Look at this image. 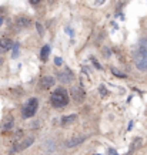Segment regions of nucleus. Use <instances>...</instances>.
I'll use <instances>...</instances> for the list:
<instances>
[{
    "instance_id": "1",
    "label": "nucleus",
    "mask_w": 147,
    "mask_h": 155,
    "mask_svg": "<svg viewBox=\"0 0 147 155\" xmlns=\"http://www.w3.org/2000/svg\"><path fill=\"white\" fill-rule=\"evenodd\" d=\"M52 104L56 108H61L66 107L69 104V94L64 88H57L53 94H52Z\"/></svg>"
},
{
    "instance_id": "2",
    "label": "nucleus",
    "mask_w": 147,
    "mask_h": 155,
    "mask_svg": "<svg viewBox=\"0 0 147 155\" xmlns=\"http://www.w3.org/2000/svg\"><path fill=\"white\" fill-rule=\"evenodd\" d=\"M134 64L141 71L147 70V51L141 46L134 51Z\"/></svg>"
},
{
    "instance_id": "3",
    "label": "nucleus",
    "mask_w": 147,
    "mask_h": 155,
    "mask_svg": "<svg viewBox=\"0 0 147 155\" xmlns=\"http://www.w3.org/2000/svg\"><path fill=\"white\" fill-rule=\"evenodd\" d=\"M37 105H39L37 100H36V98H30V100L26 102V105L23 107V110H22L23 118H30V117H33L34 114H36V111H37Z\"/></svg>"
},
{
    "instance_id": "4",
    "label": "nucleus",
    "mask_w": 147,
    "mask_h": 155,
    "mask_svg": "<svg viewBox=\"0 0 147 155\" xmlns=\"http://www.w3.org/2000/svg\"><path fill=\"white\" fill-rule=\"evenodd\" d=\"M70 94H71V97H73V100L76 101V102H83L84 98H86V93H84V90L81 88V87H71L70 90Z\"/></svg>"
},
{
    "instance_id": "5",
    "label": "nucleus",
    "mask_w": 147,
    "mask_h": 155,
    "mask_svg": "<svg viewBox=\"0 0 147 155\" xmlns=\"http://www.w3.org/2000/svg\"><path fill=\"white\" fill-rule=\"evenodd\" d=\"M33 142H34V138H32V137H29V138H24V140H22V142H20V144L17 142V144L13 147V149H11L10 152L13 154V152H17V151H23V149L29 148V147L33 144Z\"/></svg>"
},
{
    "instance_id": "6",
    "label": "nucleus",
    "mask_w": 147,
    "mask_h": 155,
    "mask_svg": "<svg viewBox=\"0 0 147 155\" xmlns=\"http://www.w3.org/2000/svg\"><path fill=\"white\" fill-rule=\"evenodd\" d=\"M59 80H60V83H71L74 80V74L69 68H66L64 71L59 73Z\"/></svg>"
},
{
    "instance_id": "7",
    "label": "nucleus",
    "mask_w": 147,
    "mask_h": 155,
    "mask_svg": "<svg viewBox=\"0 0 147 155\" xmlns=\"http://www.w3.org/2000/svg\"><path fill=\"white\" fill-rule=\"evenodd\" d=\"M11 47H13V43L10 39H0V54L7 53Z\"/></svg>"
},
{
    "instance_id": "8",
    "label": "nucleus",
    "mask_w": 147,
    "mask_h": 155,
    "mask_svg": "<svg viewBox=\"0 0 147 155\" xmlns=\"http://www.w3.org/2000/svg\"><path fill=\"white\" fill-rule=\"evenodd\" d=\"M14 23H16L17 27L24 29V27H29V26H30V19H29V17H24V16H19V17L14 19Z\"/></svg>"
},
{
    "instance_id": "9",
    "label": "nucleus",
    "mask_w": 147,
    "mask_h": 155,
    "mask_svg": "<svg viewBox=\"0 0 147 155\" xmlns=\"http://www.w3.org/2000/svg\"><path fill=\"white\" fill-rule=\"evenodd\" d=\"M53 84H54V78L50 77V76L42 77V80H40V87H42V88H45V90L53 87Z\"/></svg>"
},
{
    "instance_id": "10",
    "label": "nucleus",
    "mask_w": 147,
    "mask_h": 155,
    "mask_svg": "<svg viewBox=\"0 0 147 155\" xmlns=\"http://www.w3.org/2000/svg\"><path fill=\"white\" fill-rule=\"evenodd\" d=\"M84 140H86V137H84V135H81V137H73V138L67 140L64 145H66V147H69V148H70V147H76V145L81 144Z\"/></svg>"
},
{
    "instance_id": "11",
    "label": "nucleus",
    "mask_w": 147,
    "mask_h": 155,
    "mask_svg": "<svg viewBox=\"0 0 147 155\" xmlns=\"http://www.w3.org/2000/svg\"><path fill=\"white\" fill-rule=\"evenodd\" d=\"M13 125H14V118H13L11 115H7V117L4 118V121H3L1 128H3V131L6 133V131H10L11 128H13Z\"/></svg>"
},
{
    "instance_id": "12",
    "label": "nucleus",
    "mask_w": 147,
    "mask_h": 155,
    "mask_svg": "<svg viewBox=\"0 0 147 155\" xmlns=\"http://www.w3.org/2000/svg\"><path fill=\"white\" fill-rule=\"evenodd\" d=\"M77 120V115L76 114H71V115H67V117H63L61 118V125L64 127V125H69V124H71V122H74Z\"/></svg>"
},
{
    "instance_id": "13",
    "label": "nucleus",
    "mask_w": 147,
    "mask_h": 155,
    "mask_svg": "<svg viewBox=\"0 0 147 155\" xmlns=\"http://www.w3.org/2000/svg\"><path fill=\"white\" fill-rule=\"evenodd\" d=\"M49 54H50V47H49V46H43V47H42V51H40V58H42V61H47Z\"/></svg>"
},
{
    "instance_id": "14",
    "label": "nucleus",
    "mask_w": 147,
    "mask_h": 155,
    "mask_svg": "<svg viewBox=\"0 0 147 155\" xmlns=\"http://www.w3.org/2000/svg\"><path fill=\"white\" fill-rule=\"evenodd\" d=\"M140 144H141V138H136V141H134V144H131V147H130V151L133 152V151L136 149L137 147H140Z\"/></svg>"
},
{
    "instance_id": "15",
    "label": "nucleus",
    "mask_w": 147,
    "mask_h": 155,
    "mask_svg": "<svg viewBox=\"0 0 147 155\" xmlns=\"http://www.w3.org/2000/svg\"><path fill=\"white\" fill-rule=\"evenodd\" d=\"M36 27H37V32H39V34H43L45 33V29H43V26H42V23H36Z\"/></svg>"
},
{
    "instance_id": "16",
    "label": "nucleus",
    "mask_w": 147,
    "mask_h": 155,
    "mask_svg": "<svg viewBox=\"0 0 147 155\" xmlns=\"http://www.w3.org/2000/svg\"><path fill=\"white\" fill-rule=\"evenodd\" d=\"M100 93H102V95H107V90L104 88V87H100Z\"/></svg>"
},
{
    "instance_id": "17",
    "label": "nucleus",
    "mask_w": 147,
    "mask_h": 155,
    "mask_svg": "<svg viewBox=\"0 0 147 155\" xmlns=\"http://www.w3.org/2000/svg\"><path fill=\"white\" fill-rule=\"evenodd\" d=\"M54 63H56V66H60V64H61V58H60V57H56V58H54Z\"/></svg>"
},
{
    "instance_id": "18",
    "label": "nucleus",
    "mask_w": 147,
    "mask_h": 155,
    "mask_svg": "<svg viewBox=\"0 0 147 155\" xmlns=\"http://www.w3.org/2000/svg\"><path fill=\"white\" fill-rule=\"evenodd\" d=\"M13 48H14V53H13V57H16V55H17V48H19V44H14V47H13Z\"/></svg>"
},
{
    "instance_id": "19",
    "label": "nucleus",
    "mask_w": 147,
    "mask_h": 155,
    "mask_svg": "<svg viewBox=\"0 0 147 155\" xmlns=\"http://www.w3.org/2000/svg\"><path fill=\"white\" fill-rule=\"evenodd\" d=\"M141 47L147 51V40H143V41H141Z\"/></svg>"
},
{
    "instance_id": "20",
    "label": "nucleus",
    "mask_w": 147,
    "mask_h": 155,
    "mask_svg": "<svg viewBox=\"0 0 147 155\" xmlns=\"http://www.w3.org/2000/svg\"><path fill=\"white\" fill-rule=\"evenodd\" d=\"M30 3H32V4H39L40 0H30Z\"/></svg>"
},
{
    "instance_id": "21",
    "label": "nucleus",
    "mask_w": 147,
    "mask_h": 155,
    "mask_svg": "<svg viewBox=\"0 0 147 155\" xmlns=\"http://www.w3.org/2000/svg\"><path fill=\"white\" fill-rule=\"evenodd\" d=\"M103 1L104 0H97V4H103Z\"/></svg>"
},
{
    "instance_id": "22",
    "label": "nucleus",
    "mask_w": 147,
    "mask_h": 155,
    "mask_svg": "<svg viewBox=\"0 0 147 155\" xmlns=\"http://www.w3.org/2000/svg\"><path fill=\"white\" fill-rule=\"evenodd\" d=\"M1 23H3V17L0 16V26H1Z\"/></svg>"
},
{
    "instance_id": "23",
    "label": "nucleus",
    "mask_w": 147,
    "mask_h": 155,
    "mask_svg": "<svg viewBox=\"0 0 147 155\" xmlns=\"http://www.w3.org/2000/svg\"><path fill=\"white\" fill-rule=\"evenodd\" d=\"M114 155H116V154H114Z\"/></svg>"
}]
</instances>
